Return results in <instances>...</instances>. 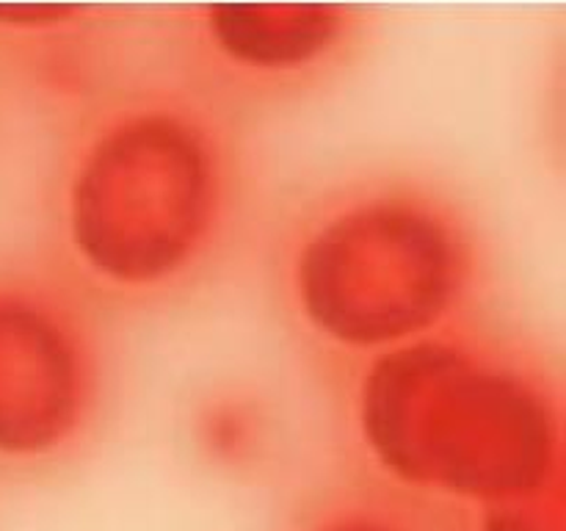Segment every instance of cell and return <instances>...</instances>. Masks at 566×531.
I'll return each instance as SVG.
<instances>
[{"mask_svg": "<svg viewBox=\"0 0 566 531\" xmlns=\"http://www.w3.org/2000/svg\"><path fill=\"white\" fill-rule=\"evenodd\" d=\"M291 531H440L429 520L387 501L348 498L318 507Z\"/></svg>", "mask_w": 566, "mask_h": 531, "instance_id": "5b68a950", "label": "cell"}, {"mask_svg": "<svg viewBox=\"0 0 566 531\" xmlns=\"http://www.w3.org/2000/svg\"><path fill=\"white\" fill-rule=\"evenodd\" d=\"M354 28L337 6H210L199 37L230 70L258 81H287L335 59Z\"/></svg>", "mask_w": 566, "mask_h": 531, "instance_id": "277c9868", "label": "cell"}, {"mask_svg": "<svg viewBox=\"0 0 566 531\" xmlns=\"http://www.w3.org/2000/svg\"><path fill=\"white\" fill-rule=\"evenodd\" d=\"M359 420L381 468L415 490L484 509L564 485L545 393L475 348L418 341L376 354Z\"/></svg>", "mask_w": 566, "mask_h": 531, "instance_id": "6da1fadb", "label": "cell"}, {"mask_svg": "<svg viewBox=\"0 0 566 531\" xmlns=\"http://www.w3.org/2000/svg\"><path fill=\"white\" fill-rule=\"evenodd\" d=\"M468 266L462 230L437 205L379 191L337 208L304 238L298 308L340 346L409 343L451 313Z\"/></svg>", "mask_w": 566, "mask_h": 531, "instance_id": "3957f363", "label": "cell"}, {"mask_svg": "<svg viewBox=\"0 0 566 531\" xmlns=\"http://www.w3.org/2000/svg\"><path fill=\"white\" fill-rule=\"evenodd\" d=\"M224 214L216 136L182 105L127 108L83 147L66 194L77 258L119 291H155L197 266Z\"/></svg>", "mask_w": 566, "mask_h": 531, "instance_id": "7a4b0ae2", "label": "cell"}]
</instances>
